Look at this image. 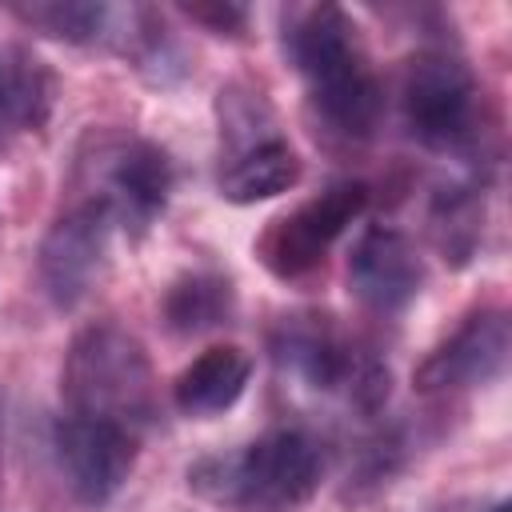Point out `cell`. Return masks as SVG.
I'll list each match as a JSON object with an SVG mask.
<instances>
[{
  "instance_id": "obj_9",
  "label": "cell",
  "mask_w": 512,
  "mask_h": 512,
  "mask_svg": "<svg viewBox=\"0 0 512 512\" xmlns=\"http://www.w3.org/2000/svg\"><path fill=\"white\" fill-rule=\"evenodd\" d=\"M136 448H140V436H132L128 428L108 424V420L64 412L52 424L56 472H60L64 488L72 492V500L84 508L108 504L128 484V476L136 468Z\"/></svg>"
},
{
  "instance_id": "obj_2",
  "label": "cell",
  "mask_w": 512,
  "mask_h": 512,
  "mask_svg": "<svg viewBox=\"0 0 512 512\" xmlns=\"http://www.w3.org/2000/svg\"><path fill=\"white\" fill-rule=\"evenodd\" d=\"M324 472V452L304 428H272L244 448L208 452L188 468V488L240 512H296L304 508Z\"/></svg>"
},
{
  "instance_id": "obj_4",
  "label": "cell",
  "mask_w": 512,
  "mask_h": 512,
  "mask_svg": "<svg viewBox=\"0 0 512 512\" xmlns=\"http://www.w3.org/2000/svg\"><path fill=\"white\" fill-rule=\"evenodd\" d=\"M60 384L68 412L120 424L132 436H144L160 416L152 360L144 344L112 320H96L72 336Z\"/></svg>"
},
{
  "instance_id": "obj_5",
  "label": "cell",
  "mask_w": 512,
  "mask_h": 512,
  "mask_svg": "<svg viewBox=\"0 0 512 512\" xmlns=\"http://www.w3.org/2000/svg\"><path fill=\"white\" fill-rule=\"evenodd\" d=\"M400 108L408 132L436 152H460L476 140L480 84L448 48H424L400 76Z\"/></svg>"
},
{
  "instance_id": "obj_14",
  "label": "cell",
  "mask_w": 512,
  "mask_h": 512,
  "mask_svg": "<svg viewBox=\"0 0 512 512\" xmlns=\"http://www.w3.org/2000/svg\"><path fill=\"white\" fill-rule=\"evenodd\" d=\"M300 156L284 136H272L264 144H252L236 156H224L220 168V196L228 204H260L300 184Z\"/></svg>"
},
{
  "instance_id": "obj_8",
  "label": "cell",
  "mask_w": 512,
  "mask_h": 512,
  "mask_svg": "<svg viewBox=\"0 0 512 512\" xmlns=\"http://www.w3.org/2000/svg\"><path fill=\"white\" fill-rule=\"evenodd\" d=\"M112 228H116L112 212L100 200L84 196L64 216H56V224L44 232L36 272H40L44 296L56 308L68 312L92 296V288L100 284V276L108 268Z\"/></svg>"
},
{
  "instance_id": "obj_17",
  "label": "cell",
  "mask_w": 512,
  "mask_h": 512,
  "mask_svg": "<svg viewBox=\"0 0 512 512\" xmlns=\"http://www.w3.org/2000/svg\"><path fill=\"white\" fill-rule=\"evenodd\" d=\"M216 116H220V140H224V152L236 156L252 144H264L276 132V112L268 104V96L244 80L236 84H224L220 96H216Z\"/></svg>"
},
{
  "instance_id": "obj_20",
  "label": "cell",
  "mask_w": 512,
  "mask_h": 512,
  "mask_svg": "<svg viewBox=\"0 0 512 512\" xmlns=\"http://www.w3.org/2000/svg\"><path fill=\"white\" fill-rule=\"evenodd\" d=\"M0 480H4V404H0Z\"/></svg>"
},
{
  "instance_id": "obj_11",
  "label": "cell",
  "mask_w": 512,
  "mask_h": 512,
  "mask_svg": "<svg viewBox=\"0 0 512 512\" xmlns=\"http://www.w3.org/2000/svg\"><path fill=\"white\" fill-rule=\"evenodd\" d=\"M348 288L376 316L404 312L424 288V260H420L416 244L400 228L372 224L352 244Z\"/></svg>"
},
{
  "instance_id": "obj_13",
  "label": "cell",
  "mask_w": 512,
  "mask_h": 512,
  "mask_svg": "<svg viewBox=\"0 0 512 512\" xmlns=\"http://www.w3.org/2000/svg\"><path fill=\"white\" fill-rule=\"evenodd\" d=\"M8 12L64 44L80 48H120L124 24H128V4H100V0H32V4H8Z\"/></svg>"
},
{
  "instance_id": "obj_18",
  "label": "cell",
  "mask_w": 512,
  "mask_h": 512,
  "mask_svg": "<svg viewBox=\"0 0 512 512\" xmlns=\"http://www.w3.org/2000/svg\"><path fill=\"white\" fill-rule=\"evenodd\" d=\"M180 12H184V16L192 20V24L208 28L212 36H240V32H244V24H248V8H244V4H236V0L180 4Z\"/></svg>"
},
{
  "instance_id": "obj_19",
  "label": "cell",
  "mask_w": 512,
  "mask_h": 512,
  "mask_svg": "<svg viewBox=\"0 0 512 512\" xmlns=\"http://www.w3.org/2000/svg\"><path fill=\"white\" fill-rule=\"evenodd\" d=\"M20 132L16 124V96H12V48H0V136Z\"/></svg>"
},
{
  "instance_id": "obj_6",
  "label": "cell",
  "mask_w": 512,
  "mask_h": 512,
  "mask_svg": "<svg viewBox=\"0 0 512 512\" xmlns=\"http://www.w3.org/2000/svg\"><path fill=\"white\" fill-rule=\"evenodd\" d=\"M80 164L88 172V196L112 212L116 228L144 232L172 196V160L152 140L104 136Z\"/></svg>"
},
{
  "instance_id": "obj_7",
  "label": "cell",
  "mask_w": 512,
  "mask_h": 512,
  "mask_svg": "<svg viewBox=\"0 0 512 512\" xmlns=\"http://www.w3.org/2000/svg\"><path fill=\"white\" fill-rule=\"evenodd\" d=\"M364 204H368V184L336 180L320 196L292 208L288 216H276L256 240V256L272 276L296 280L324 260V252L344 236V228L364 212Z\"/></svg>"
},
{
  "instance_id": "obj_21",
  "label": "cell",
  "mask_w": 512,
  "mask_h": 512,
  "mask_svg": "<svg viewBox=\"0 0 512 512\" xmlns=\"http://www.w3.org/2000/svg\"><path fill=\"white\" fill-rule=\"evenodd\" d=\"M488 512H512V508H508V504H504V500H500V504H492V508H488Z\"/></svg>"
},
{
  "instance_id": "obj_10",
  "label": "cell",
  "mask_w": 512,
  "mask_h": 512,
  "mask_svg": "<svg viewBox=\"0 0 512 512\" xmlns=\"http://www.w3.org/2000/svg\"><path fill=\"white\" fill-rule=\"evenodd\" d=\"M508 352H512L508 312L480 308L424 356V364L416 368V388L432 396L484 388L508 368Z\"/></svg>"
},
{
  "instance_id": "obj_12",
  "label": "cell",
  "mask_w": 512,
  "mask_h": 512,
  "mask_svg": "<svg viewBox=\"0 0 512 512\" xmlns=\"http://www.w3.org/2000/svg\"><path fill=\"white\" fill-rule=\"evenodd\" d=\"M252 380V356L236 344H212L204 348L172 384V404L184 416L208 420L228 412Z\"/></svg>"
},
{
  "instance_id": "obj_16",
  "label": "cell",
  "mask_w": 512,
  "mask_h": 512,
  "mask_svg": "<svg viewBox=\"0 0 512 512\" xmlns=\"http://www.w3.org/2000/svg\"><path fill=\"white\" fill-rule=\"evenodd\" d=\"M436 248L444 252V260L452 264H468L480 248V232H484V196L472 184H452L440 188L428 212Z\"/></svg>"
},
{
  "instance_id": "obj_3",
  "label": "cell",
  "mask_w": 512,
  "mask_h": 512,
  "mask_svg": "<svg viewBox=\"0 0 512 512\" xmlns=\"http://www.w3.org/2000/svg\"><path fill=\"white\" fill-rule=\"evenodd\" d=\"M268 352L280 380L316 400H336L356 416H376L388 404V364L372 348L356 344L332 316H284L268 336Z\"/></svg>"
},
{
  "instance_id": "obj_1",
  "label": "cell",
  "mask_w": 512,
  "mask_h": 512,
  "mask_svg": "<svg viewBox=\"0 0 512 512\" xmlns=\"http://www.w3.org/2000/svg\"><path fill=\"white\" fill-rule=\"evenodd\" d=\"M284 52L300 72L316 116L332 132L348 140L372 136L384 108V92L356 36V24L344 8L336 4L296 8L284 20Z\"/></svg>"
},
{
  "instance_id": "obj_15",
  "label": "cell",
  "mask_w": 512,
  "mask_h": 512,
  "mask_svg": "<svg viewBox=\"0 0 512 512\" xmlns=\"http://www.w3.org/2000/svg\"><path fill=\"white\" fill-rule=\"evenodd\" d=\"M164 324L176 332V336H196V332H208V328H220L232 308H236V292H232V280L216 268H192V272H180L168 292H164Z\"/></svg>"
}]
</instances>
